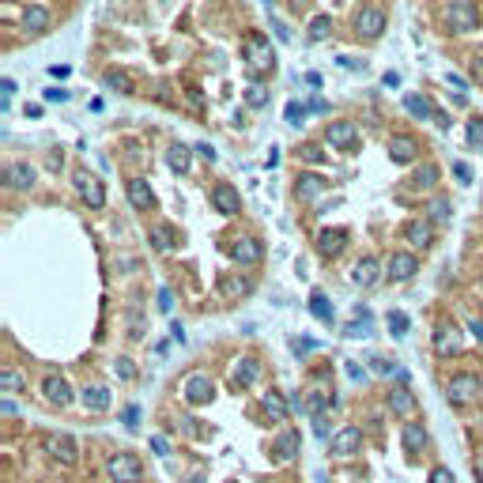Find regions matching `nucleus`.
<instances>
[{
    "mask_svg": "<svg viewBox=\"0 0 483 483\" xmlns=\"http://www.w3.org/2000/svg\"><path fill=\"white\" fill-rule=\"evenodd\" d=\"M242 53H246L249 76H265V72L276 68V50H272V42H268L265 34H246V42H242Z\"/></svg>",
    "mask_w": 483,
    "mask_h": 483,
    "instance_id": "obj_1",
    "label": "nucleus"
},
{
    "mask_svg": "<svg viewBox=\"0 0 483 483\" xmlns=\"http://www.w3.org/2000/svg\"><path fill=\"white\" fill-rule=\"evenodd\" d=\"M442 15H445V27L457 31V34H468V31H476V27H480V8L472 4V0H453Z\"/></svg>",
    "mask_w": 483,
    "mask_h": 483,
    "instance_id": "obj_2",
    "label": "nucleus"
},
{
    "mask_svg": "<svg viewBox=\"0 0 483 483\" xmlns=\"http://www.w3.org/2000/svg\"><path fill=\"white\" fill-rule=\"evenodd\" d=\"M106 472H110V480L114 483H140L144 480V464L133 457V453H114L106 464Z\"/></svg>",
    "mask_w": 483,
    "mask_h": 483,
    "instance_id": "obj_3",
    "label": "nucleus"
},
{
    "mask_svg": "<svg viewBox=\"0 0 483 483\" xmlns=\"http://www.w3.org/2000/svg\"><path fill=\"white\" fill-rule=\"evenodd\" d=\"M445 393H449L453 404H468V401H476V396L483 393V385H480L476 374H453L449 385H445Z\"/></svg>",
    "mask_w": 483,
    "mask_h": 483,
    "instance_id": "obj_4",
    "label": "nucleus"
},
{
    "mask_svg": "<svg viewBox=\"0 0 483 483\" xmlns=\"http://www.w3.org/2000/svg\"><path fill=\"white\" fill-rule=\"evenodd\" d=\"M181 393H185V401H189L193 408H200V404H211V396H216V385H211L208 374H193V378H185Z\"/></svg>",
    "mask_w": 483,
    "mask_h": 483,
    "instance_id": "obj_5",
    "label": "nucleus"
},
{
    "mask_svg": "<svg viewBox=\"0 0 483 483\" xmlns=\"http://www.w3.org/2000/svg\"><path fill=\"white\" fill-rule=\"evenodd\" d=\"M45 453H50L53 461H61V464H72L76 461V438H72V434H45Z\"/></svg>",
    "mask_w": 483,
    "mask_h": 483,
    "instance_id": "obj_6",
    "label": "nucleus"
},
{
    "mask_svg": "<svg viewBox=\"0 0 483 483\" xmlns=\"http://www.w3.org/2000/svg\"><path fill=\"white\" fill-rule=\"evenodd\" d=\"M325 140L336 147V151H351V147L359 144V128L351 125V121H332L329 133H325Z\"/></svg>",
    "mask_w": 483,
    "mask_h": 483,
    "instance_id": "obj_7",
    "label": "nucleus"
},
{
    "mask_svg": "<svg viewBox=\"0 0 483 483\" xmlns=\"http://www.w3.org/2000/svg\"><path fill=\"white\" fill-rule=\"evenodd\" d=\"M355 31L362 34V38H382L385 12H382V8H362V12L355 15Z\"/></svg>",
    "mask_w": 483,
    "mask_h": 483,
    "instance_id": "obj_8",
    "label": "nucleus"
},
{
    "mask_svg": "<svg viewBox=\"0 0 483 483\" xmlns=\"http://www.w3.org/2000/svg\"><path fill=\"white\" fill-rule=\"evenodd\" d=\"M76 189H80V197L87 200L91 208H102V204H106V189H102V181L95 178V174L80 170L76 174Z\"/></svg>",
    "mask_w": 483,
    "mask_h": 483,
    "instance_id": "obj_9",
    "label": "nucleus"
},
{
    "mask_svg": "<svg viewBox=\"0 0 483 483\" xmlns=\"http://www.w3.org/2000/svg\"><path fill=\"white\" fill-rule=\"evenodd\" d=\"M211 204H216L219 216H238V211H242V197L235 193V185H227V181L211 189Z\"/></svg>",
    "mask_w": 483,
    "mask_h": 483,
    "instance_id": "obj_10",
    "label": "nucleus"
},
{
    "mask_svg": "<svg viewBox=\"0 0 483 483\" xmlns=\"http://www.w3.org/2000/svg\"><path fill=\"white\" fill-rule=\"evenodd\" d=\"M230 257H235L238 265H257L265 257V249H261V242H257V238H235Z\"/></svg>",
    "mask_w": 483,
    "mask_h": 483,
    "instance_id": "obj_11",
    "label": "nucleus"
},
{
    "mask_svg": "<svg viewBox=\"0 0 483 483\" xmlns=\"http://www.w3.org/2000/svg\"><path fill=\"white\" fill-rule=\"evenodd\" d=\"M359 445H362V431L359 426H343L336 438H332V453H336V457H351V453H359Z\"/></svg>",
    "mask_w": 483,
    "mask_h": 483,
    "instance_id": "obj_12",
    "label": "nucleus"
},
{
    "mask_svg": "<svg viewBox=\"0 0 483 483\" xmlns=\"http://www.w3.org/2000/svg\"><path fill=\"white\" fill-rule=\"evenodd\" d=\"M128 204H133L136 211H151L155 193H151V185H147L144 178H133V181H128Z\"/></svg>",
    "mask_w": 483,
    "mask_h": 483,
    "instance_id": "obj_13",
    "label": "nucleus"
},
{
    "mask_svg": "<svg viewBox=\"0 0 483 483\" xmlns=\"http://www.w3.org/2000/svg\"><path fill=\"white\" fill-rule=\"evenodd\" d=\"M45 401H50V404H68L72 401V389H68V382H64V378L61 374H50V378H45Z\"/></svg>",
    "mask_w": 483,
    "mask_h": 483,
    "instance_id": "obj_14",
    "label": "nucleus"
},
{
    "mask_svg": "<svg viewBox=\"0 0 483 483\" xmlns=\"http://www.w3.org/2000/svg\"><path fill=\"white\" fill-rule=\"evenodd\" d=\"M415 151H419V144H415L412 136H393V140H389V159L393 163H412Z\"/></svg>",
    "mask_w": 483,
    "mask_h": 483,
    "instance_id": "obj_15",
    "label": "nucleus"
},
{
    "mask_svg": "<svg viewBox=\"0 0 483 483\" xmlns=\"http://www.w3.org/2000/svg\"><path fill=\"white\" fill-rule=\"evenodd\" d=\"M434 351H438V355H457V351H461V332L453 329V325L438 329V332H434Z\"/></svg>",
    "mask_w": 483,
    "mask_h": 483,
    "instance_id": "obj_16",
    "label": "nucleus"
},
{
    "mask_svg": "<svg viewBox=\"0 0 483 483\" xmlns=\"http://www.w3.org/2000/svg\"><path fill=\"white\" fill-rule=\"evenodd\" d=\"M401 442H404V453H423V445H426V431H423V423H404V431H401Z\"/></svg>",
    "mask_w": 483,
    "mask_h": 483,
    "instance_id": "obj_17",
    "label": "nucleus"
},
{
    "mask_svg": "<svg viewBox=\"0 0 483 483\" xmlns=\"http://www.w3.org/2000/svg\"><path fill=\"white\" fill-rule=\"evenodd\" d=\"M404 238L412 242L415 249H426L434 242V227H431V223H423V219H415V223H408V227H404Z\"/></svg>",
    "mask_w": 483,
    "mask_h": 483,
    "instance_id": "obj_18",
    "label": "nucleus"
},
{
    "mask_svg": "<svg viewBox=\"0 0 483 483\" xmlns=\"http://www.w3.org/2000/svg\"><path fill=\"white\" fill-rule=\"evenodd\" d=\"M415 268H419V261H415L412 253H393L389 257V276H393V280H408V276H415Z\"/></svg>",
    "mask_w": 483,
    "mask_h": 483,
    "instance_id": "obj_19",
    "label": "nucleus"
},
{
    "mask_svg": "<svg viewBox=\"0 0 483 483\" xmlns=\"http://www.w3.org/2000/svg\"><path fill=\"white\" fill-rule=\"evenodd\" d=\"M4 178H8V185H15V189H31V185H34V166L12 163V166L4 170Z\"/></svg>",
    "mask_w": 483,
    "mask_h": 483,
    "instance_id": "obj_20",
    "label": "nucleus"
},
{
    "mask_svg": "<svg viewBox=\"0 0 483 483\" xmlns=\"http://www.w3.org/2000/svg\"><path fill=\"white\" fill-rule=\"evenodd\" d=\"M45 27H50V12H45L42 4H34V8H27V12H23V31L27 34H42Z\"/></svg>",
    "mask_w": 483,
    "mask_h": 483,
    "instance_id": "obj_21",
    "label": "nucleus"
},
{
    "mask_svg": "<svg viewBox=\"0 0 483 483\" xmlns=\"http://www.w3.org/2000/svg\"><path fill=\"white\" fill-rule=\"evenodd\" d=\"M257 378H261V362L257 359H238V366H235V385H253Z\"/></svg>",
    "mask_w": 483,
    "mask_h": 483,
    "instance_id": "obj_22",
    "label": "nucleus"
},
{
    "mask_svg": "<svg viewBox=\"0 0 483 483\" xmlns=\"http://www.w3.org/2000/svg\"><path fill=\"white\" fill-rule=\"evenodd\" d=\"M351 280H355L359 287H374L378 283V261L374 257H362V261L355 265V272H351Z\"/></svg>",
    "mask_w": 483,
    "mask_h": 483,
    "instance_id": "obj_23",
    "label": "nucleus"
},
{
    "mask_svg": "<svg viewBox=\"0 0 483 483\" xmlns=\"http://www.w3.org/2000/svg\"><path fill=\"white\" fill-rule=\"evenodd\" d=\"M83 408H87V412H106V408H110V393L102 385H87V389H83Z\"/></svg>",
    "mask_w": 483,
    "mask_h": 483,
    "instance_id": "obj_24",
    "label": "nucleus"
},
{
    "mask_svg": "<svg viewBox=\"0 0 483 483\" xmlns=\"http://www.w3.org/2000/svg\"><path fill=\"white\" fill-rule=\"evenodd\" d=\"M295 193H299V200H313L325 193V181L318 178V174H302L299 185H295Z\"/></svg>",
    "mask_w": 483,
    "mask_h": 483,
    "instance_id": "obj_25",
    "label": "nucleus"
},
{
    "mask_svg": "<svg viewBox=\"0 0 483 483\" xmlns=\"http://www.w3.org/2000/svg\"><path fill=\"white\" fill-rule=\"evenodd\" d=\"M246 291H249L246 276H223V280H219V295H223V299H242Z\"/></svg>",
    "mask_w": 483,
    "mask_h": 483,
    "instance_id": "obj_26",
    "label": "nucleus"
},
{
    "mask_svg": "<svg viewBox=\"0 0 483 483\" xmlns=\"http://www.w3.org/2000/svg\"><path fill=\"white\" fill-rule=\"evenodd\" d=\"M261 404H265V412L272 415V423H287V401L280 393H265Z\"/></svg>",
    "mask_w": 483,
    "mask_h": 483,
    "instance_id": "obj_27",
    "label": "nucleus"
},
{
    "mask_svg": "<svg viewBox=\"0 0 483 483\" xmlns=\"http://www.w3.org/2000/svg\"><path fill=\"white\" fill-rule=\"evenodd\" d=\"M295 449H299V434H295V431H287V434H280V442L272 445L276 461H291V457H295Z\"/></svg>",
    "mask_w": 483,
    "mask_h": 483,
    "instance_id": "obj_28",
    "label": "nucleus"
},
{
    "mask_svg": "<svg viewBox=\"0 0 483 483\" xmlns=\"http://www.w3.org/2000/svg\"><path fill=\"white\" fill-rule=\"evenodd\" d=\"M310 313H313L318 321L332 325V302L325 299V291H313V295H310Z\"/></svg>",
    "mask_w": 483,
    "mask_h": 483,
    "instance_id": "obj_29",
    "label": "nucleus"
},
{
    "mask_svg": "<svg viewBox=\"0 0 483 483\" xmlns=\"http://www.w3.org/2000/svg\"><path fill=\"white\" fill-rule=\"evenodd\" d=\"M166 163H170L174 174H185V170H189V147H185V144H174L170 151H166Z\"/></svg>",
    "mask_w": 483,
    "mask_h": 483,
    "instance_id": "obj_30",
    "label": "nucleus"
},
{
    "mask_svg": "<svg viewBox=\"0 0 483 483\" xmlns=\"http://www.w3.org/2000/svg\"><path fill=\"white\" fill-rule=\"evenodd\" d=\"M343 238H348V230H321V238H318L321 253H340V249H343Z\"/></svg>",
    "mask_w": 483,
    "mask_h": 483,
    "instance_id": "obj_31",
    "label": "nucleus"
},
{
    "mask_svg": "<svg viewBox=\"0 0 483 483\" xmlns=\"http://www.w3.org/2000/svg\"><path fill=\"white\" fill-rule=\"evenodd\" d=\"M404 110H408V114H412V117H438V114H434V106H431V102H426V98H419V95H408L404 98Z\"/></svg>",
    "mask_w": 483,
    "mask_h": 483,
    "instance_id": "obj_32",
    "label": "nucleus"
},
{
    "mask_svg": "<svg viewBox=\"0 0 483 483\" xmlns=\"http://www.w3.org/2000/svg\"><path fill=\"white\" fill-rule=\"evenodd\" d=\"M0 393H8V401H12L15 393H23V374H15V370H0Z\"/></svg>",
    "mask_w": 483,
    "mask_h": 483,
    "instance_id": "obj_33",
    "label": "nucleus"
},
{
    "mask_svg": "<svg viewBox=\"0 0 483 483\" xmlns=\"http://www.w3.org/2000/svg\"><path fill=\"white\" fill-rule=\"evenodd\" d=\"M389 404H393L396 415H412V412H415V396L408 393V389H396V393L389 396Z\"/></svg>",
    "mask_w": 483,
    "mask_h": 483,
    "instance_id": "obj_34",
    "label": "nucleus"
},
{
    "mask_svg": "<svg viewBox=\"0 0 483 483\" xmlns=\"http://www.w3.org/2000/svg\"><path fill=\"white\" fill-rule=\"evenodd\" d=\"M151 242L159 249H174V227H170V223H155V227H151Z\"/></svg>",
    "mask_w": 483,
    "mask_h": 483,
    "instance_id": "obj_35",
    "label": "nucleus"
},
{
    "mask_svg": "<svg viewBox=\"0 0 483 483\" xmlns=\"http://www.w3.org/2000/svg\"><path fill=\"white\" fill-rule=\"evenodd\" d=\"M329 31H332V20H329V15H313V23H310V42H325V38H329Z\"/></svg>",
    "mask_w": 483,
    "mask_h": 483,
    "instance_id": "obj_36",
    "label": "nucleus"
},
{
    "mask_svg": "<svg viewBox=\"0 0 483 483\" xmlns=\"http://www.w3.org/2000/svg\"><path fill=\"white\" fill-rule=\"evenodd\" d=\"M246 102H249L253 110L268 106V87H261V83H249V87H246Z\"/></svg>",
    "mask_w": 483,
    "mask_h": 483,
    "instance_id": "obj_37",
    "label": "nucleus"
},
{
    "mask_svg": "<svg viewBox=\"0 0 483 483\" xmlns=\"http://www.w3.org/2000/svg\"><path fill=\"white\" fill-rule=\"evenodd\" d=\"M412 181H415V189H431V185L438 181V166H431V163H426V166H423L419 174H415Z\"/></svg>",
    "mask_w": 483,
    "mask_h": 483,
    "instance_id": "obj_38",
    "label": "nucleus"
},
{
    "mask_svg": "<svg viewBox=\"0 0 483 483\" xmlns=\"http://www.w3.org/2000/svg\"><path fill=\"white\" fill-rule=\"evenodd\" d=\"M366 332H370V313L359 310V318L348 325V336H366Z\"/></svg>",
    "mask_w": 483,
    "mask_h": 483,
    "instance_id": "obj_39",
    "label": "nucleus"
},
{
    "mask_svg": "<svg viewBox=\"0 0 483 483\" xmlns=\"http://www.w3.org/2000/svg\"><path fill=\"white\" fill-rule=\"evenodd\" d=\"M114 374L121 378V382H136V366H133V359H117V362H114Z\"/></svg>",
    "mask_w": 483,
    "mask_h": 483,
    "instance_id": "obj_40",
    "label": "nucleus"
},
{
    "mask_svg": "<svg viewBox=\"0 0 483 483\" xmlns=\"http://www.w3.org/2000/svg\"><path fill=\"white\" fill-rule=\"evenodd\" d=\"M389 332H393V336H404L408 332V313H401V310L389 313Z\"/></svg>",
    "mask_w": 483,
    "mask_h": 483,
    "instance_id": "obj_41",
    "label": "nucleus"
},
{
    "mask_svg": "<svg viewBox=\"0 0 483 483\" xmlns=\"http://www.w3.org/2000/svg\"><path fill=\"white\" fill-rule=\"evenodd\" d=\"M302 117H306L302 102H287V121H291V125H302Z\"/></svg>",
    "mask_w": 483,
    "mask_h": 483,
    "instance_id": "obj_42",
    "label": "nucleus"
},
{
    "mask_svg": "<svg viewBox=\"0 0 483 483\" xmlns=\"http://www.w3.org/2000/svg\"><path fill=\"white\" fill-rule=\"evenodd\" d=\"M431 219H434V223H445V219H449V204H445V200H434V204H431Z\"/></svg>",
    "mask_w": 483,
    "mask_h": 483,
    "instance_id": "obj_43",
    "label": "nucleus"
},
{
    "mask_svg": "<svg viewBox=\"0 0 483 483\" xmlns=\"http://www.w3.org/2000/svg\"><path fill=\"white\" fill-rule=\"evenodd\" d=\"M468 144H483V121H468Z\"/></svg>",
    "mask_w": 483,
    "mask_h": 483,
    "instance_id": "obj_44",
    "label": "nucleus"
},
{
    "mask_svg": "<svg viewBox=\"0 0 483 483\" xmlns=\"http://www.w3.org/2000/svg\"><path fill=\"white\" fill-rule=\"evenodd\" d=\"M431 483H457V480H453L449 468H442V464H438V468H431Z\"/></svg>",
    "mask_w": 483,
    "mask_h": 483,
    "instance_id": "obj_45",
    "label": "nucleus"
},
{
    "mask_svg": "<svg viewBox=\"0 0 483 483\" xmlns=\"http://www.w3.org/2000/svg\"><path fill=\"white\" fill-rule=\"evenodd\" d=\"M325 404H329V396H325V393H313L310 401H306V412H313V415H318Z\"/></svg>",
    "mask_w": 483,
    "mask_h": 483,
    "instance_id": "obj_46",
    "label": "nucleus"
},
{
    "mask_svg": "<svg viewBox=\"0 0 483 483\" xmlns=\"http://www.w3.org/2000/svg\"><path fill=\"white\" fill-rule=\"evenodd\" d=\"M159 310H163V313L174 310V291H170V287H163V291H159Z\"/></svg>",
    "mask_w": 483,
    "mask_h": 483,
    "instance_id": "obj_47",
    "label": "nucleus"
},
{
    "mask_svg": "<svg viewBox=\"0 0 483 483\" xmlns=\"http://www.w3.org/2000/svg\"><path fill=\"white\" fill-rule=\"evenodd\" d=\"M106 83H110V87H121V91H128V87H133V83H128V76H121V72H110Z\"/></svg>",
    "mask_w": 483,
    "mask_h": 483,
    "instance_id": "obj_48",
    "label": "nucleus"
},
{
    "mask_svg": "<svg viewBox=\"0 0 483 483\" xmlns=\"http://www.w3.org/2000/svg\"><path fill=\"white\" fill-rule=\"evenodd\" d=\"M45 102H68V91H61V87H50V91H45Z\"/></svg>",
    "mask_w": 483,
    "mask_h": 483,
    "instance_id": "obj_49",
    "label": "nucleus"
},
{
    "mask_svg": "<svg viewBox=\"0 0 483 483\" xmlns=\"http://www.w3.org/2000/svg\"><path fill=\"white\" fill-rule=\"evenodd\" d=\"M302 159H310V163H321L325 155H321V151H318V147H313V144H306V147H302Z\"/></svg>",
    "mask_w": 483,
    "mask_h": 483,
    "instance_id": "obj_50",
    "label": "nucleus"
},
{
    "mask_svg": "<svg viewBox=\"0 0 483 483\" xmlns=\"http://www.w3.org/2000/svg\"><path fill=\"white\" fill-rule=\"evenodd\" d=\"M136 419H140V408L128 404V408H125V426H136Z\"/></svg>",
    "mask_w": 483,
    "mask_h": 483,
    "instance_id": "obj_51",
    "label": "nucleus"
},
{
    "mask_svg": "<svg viewBox=\"0 0 483 483\" xmlns=\"http://www.w3.org/2000/svg\"><path fill=\"white\" fill-rule=\"evenodd\" d=\"M0 95H4V106H8V98L15 95V83L12 80H0Z\"/></svg>",
    "mask_w": 483,
    "mask_h": 483,
    "instance_id": "obj_52",
    "label": "nucleus"
},
{
    "mask_svg": "<svg viewBox=\"0 0 483 483\" xmlns=\"http://www.w3.org/2000/svg\"><path fill=\"white\" fill-rule=\"evenodd\" d=\"M291 348L299 351V355H306V351H313V348H318V343H313V340H295Z\"/></svg>",
    "mask_w": 483,
    "mask_h": 483,
    "instance_id": "obj_53",
    "label": "nucleus"
},
{
    "mask_svg": "<svg viewBox=\"0 0 483 483\" xmlns=\"http://www.w3.org/2000/svg\"><path fill=\"white\" fill-rule=\"evenodd\" d=\"M453 170H457V178H461V181H468V178H472V166H468V163H457Z\"/></svg>",
    "mask_w": 483,
    "mask_h": 483,
    "instance_id": "obj_54",
    "label": "nucleus"
},
{
    "mask_svg": "<svg viewBox=\"0 0 483 483\" xmlns=\"http://www.w3.org/2000/svg\"><path fill=\"white\" fill-rule=\"evenodd\" d=\"M382 83H385V87H401V76H396V72H385Z\"/></svg>",
    "mask_w": 483,
    "mask_h": 483,
    "instance_id": "obj_55",
    "label": "nucleus"
},
{
    "mask_svg": "<svg viewBox=\"0 0 483 483\" xmlns=\"http://www.w3.org/2000/svg\"><path fill=\"white\" fill-rule=\"evenodd\" d=\"M197 151L204 155V159H211V163H216V147H211V144H200V147H197Z\"/></svg>",
    "mask_w": 483,
    "mask_h": 483,
    "instance_id": "obj_56",
    "label": "nucleus"
},
{
    "mask_svg": "<svg viewBox=\"0 0 483 483\" xmlns=\"http://www.w3.org/2000/svg\"><path fill=\"white\" fill-rule=\"evenodd\" d=\"M151 449L155 453H166V438H163V434H155V438H151Z\"/></svg>",
    "mask_w": 483,
    "mask_h": 483,
    "instance_id": "obj_57",
    "label": "nucleus"
},
{
    "mask_svg": "<svg viewBox=\"0 0 483 483\" xmlns=\"http://www.w3.org/2000/svg\"><path fill=\"white\" fill-rule=\"evenodd\" d=\"M50 76H57V80H64V76H68V64H53V68H50Z\"/></svg>",
    "mask_w": 483,
    "mask_h": 483,
    "instance_id": "obj_58",
    "label": "nucleus"
},
{
    "mask_svg": "<svg viewBox=\"0 0 483 483\" xmlns=\"http://www.w3.org/2000/svg\"><path fill=\"white\" fill-rule=\"evenodd\" d=\"M276 38H280V42H291V31H287L283 23H276Z\"/></svg>",
    "mask_w": 483,
    "mask_h": 483,
    "instance_id": "obj_59",
    "label": "nucleus"
},
{
    "mask_svg": "<svg viewBox=\"0 0 483 483\" xmlns=\"http://www.w3.org/2000/svg\"><path fill=\"white\" fill-rule=\"evenodd\" d=\"M348 378H351V382H362V370L355 366V362H348Z\"/></svg>",
    "mask_w": 483,
    "mask_h": 483,
    "instance_id": "obj_60",
    "label": "nucleus"
},
{
    "mask_svg": "<svg viewBox=\"0 0 483 483\" xmlns=\"http://www.w3.org/2000/svg\"><path fill=\"white\" fill-rule=\"evenodd\" d=\"M472 332H476V340H483V321H472Z\"/></svg>",
    "mask_w": 483,
    "mask_h": 483,
    "instance_id": "obj_61",
    "label": "nucleus"
},
{
    "mask_svg": "<svg viewBox=\"0 0 483 483\" xmlns=\"http://www.w3.org/2000/svg\"><path fill=\"white\" fill-rule=\"evenodd\" d=\"M185 483H208V480H204V476H189V480H185Z\"/></svg>",
    "mask_w": 483,
    "mask_h": 483,
    "instance_id": "obj_62",
    "label": "nucleus"
}]
</instances>
